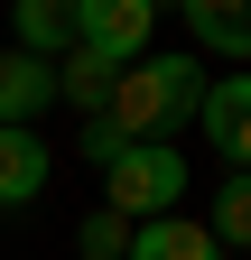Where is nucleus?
I'll list each match as a JSON object with an SVG mask.
<instances>
[{
	"mask_svg": "<svg viewBox=\"0 0 251 260\" xmlns=\"http://www.w3.org/2000/svg\"><path fill=\"white\" fill-rule=\"evenodd\" d=\"M121 149H131V140H121V130H112V121H84V158H93V168H112V158H121Z\"/></svg>",
	"mask_w": 251,
	"mask_h": 260,
	"instance_id": "13",
	"label": "nucleus"
},
{
	"mask_svg": "<svg viewBox=\"0 0 251 260\" xmlns=\"http://www.w3.org/2000/svg\"><path fill=\"white\" fill-rule=\"evenodd\" d=\"M121 260H224L214 251L205 223H186V214H159V223H131V251Z\"/></svg>",
	"mask_w": 251,
	"mask_h": 260,
	"instance_id": "8",
	"label": "nucleus"
},
{
	"mask_svg": "<svg viewBox=\"0 0 251 260\" xmlns=\"http://www.w3.org/2000/svg\"><path fill=\"white\" fill-rule=\"evenodd\" d=\"M38 112H56V65L0 47V130H38Z\"/></svg>",
	"mask_w": 251,
	"mask_h": 260,
	"instance_id": "5",
	"label": "nucleus"
},
{
	"mask_svg": "<svg viewBox=\"0 0 251 260\" xmlns=\"http://www.w3.org/2000/svg\"><path fill=\"white\" fill-rule=\"evenodd\" d=\"M149 19H159V0H75V47L112 56V65H140Z\"/></svg>",
	"mask_w": 251,
	"mask_h": 260,
	"instance_id": "3",
	"label": "nucleus"
},
{
	"mask_svg": "<svg viewBox=\"0 0 251 260\" xmlns=\"http://www.w3.org/2000/svg\"><path fill=\"white\" fill-rule=\"evenodd\" d=\"M177 10L214 56H251V0H177Z\"/></svg>",
	"mask_w": 251,
	"mask_h": 260,
	"instance_id": "10",
	"label": "nucleus"
},
{
	"mask_svg": "<svg viewBox=\"0 0 251 260\" xmlns=\"http://www.w3.org/2000/svg\"><path fill=\"white\" fill-rule=\"evenodd\" d=\"M177 195H186L177 140H131V149L103 168V205H112L121 223H159V214H177Z\"/></svg>",
	"mask_w": 251,
	"mask_h": 260,
	"instance_id": "2",
	"label": "nucleus"
},
{
	"mask_svg": "<svg viewBox=\"0 0 251 260\" xmlns=\"http://www.w3.org/2000/svg\"><path fill=\"white\" fill-rule=\"evenodd\" d=\"M196 130L214 140V158H224L233 177H251V75H224V84H205V103H196Z\"/></svg>",
	"mask_w": 251,
	"mask_h": 260,
	"instance_id": "4",
	"label": "nucleus"
},
{
	"mask_svg": "<svg viewBox=\"0 0 251 260\" xmlns=\"http://www.w3.org/2000/svg\"><path fill=\"white\" fill-rule=\"evenodd\" d=\"M196 103H205V65L196 56H140V65H121L103 121L121 140H177V130L196 121Z\"/></svg>",
	"mask_w": 251,
	"mask_h": 260,
	"instance_id": "1",
	"label": "nucleus"
},
{
	"mask_svg": "<svg viewBox=\"0 0 251 260\" xmlns=\"http://www.w3.org/2000/svg\"><path fill=\"white\" fill-rule=\"evenodd\" d=\"M214 251H251V177H224L214 186Z\"/></svg>",
	"mask_w": 251,
	"mask_h": 260,
	"instance_id": "11",
	"label": "nucleus"
},
{
	"mask_svg": "<svg viewBox=\"0 0 251 260\" xmlns=\"http://www.w3.org/2000/svg\"><path fill=\"white\" fill-rule=\"evenodd\" d=\"M47 140L38 130H0V214H19V205H38V186H47Z\"/></svg>",
	"mask_w": 251,
	"mask_h": 260,
	"instance_id": "7",
	"label": "nucleus"
},
{
	"mask_svg": "<svg viewBox=\"0 0 251 260\" xmlns=\"http://www.w3.org/2000/svg\"><path fill=\"white\" fill-rule=\"evenodd\" d=\"M10 28H19V56H66L75 47V0H10Z\"/></svg>",
	"mask_w": 251,
	"mask_h": 260,
	"instance_id": "9",
	"label": "nucleus"
},
{
	"mask_svg": "<svg viewBox=\"0 0 251 260\" xmlns=\"http://www.w3.org/2000/svg\"><path fill=\"white\" fill-rule=\"evenodd\" d=\"M112 84H121V65H112V56H93V47H66V56H56V103H75L84 121H103V112H112Z\"/></svg>",
	"mask_w": 251,
	"mask_h": 260,
	"instance_id": "6",
	"label": "nucleus"
},
{
	"mask_svg": "<svg viewBox=\"0 0 251 260\" xmlns=\"http://www.w3.org/2000/svg\"><path fill=\"white\" fill-rule=\"evenodd\" d=\"M75 251H84V260H121V251H131V223H121L112 205H93L84 233H75Z\"/></svg>",
	"mask_w": 251,
	"mask_h": 260,
	"instance_id": "12",
	"label": "nucleus"
}]
</instances>
